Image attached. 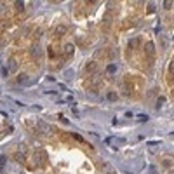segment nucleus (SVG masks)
Returning a JSON list of instances; mask_svg holds the SVG:
<instances>
[{
    "label": "nucleus",
    "instance_id": "f257e3e1",
    "mask_svg": "<svg viewBox=\"0 0 174 174\" xmlns=\"http://www.w3.org/2000/svg\"><path fill=\"white\" fill-rule=\"evenodd\" d=\"M30 54L33 56L35 59H37V57H40V56H42V47L38 45V44H33V45L30 47Z\"/></svg>",
    "mask_w": 174,
    "mask_h": 174
},
{
    "label": "nucleus",
    "instance_id": "f03ea898",
    "mask_svg": "<svg viewBox=\"0 0 174 174\" xmlns=\"http://www.w3.org/2000/svg\"><path fill=\"white\" fill-rule=\"evenodd\" d=\"M145 52H146V56L155 54V44H153V42H146L145 44Z\"/></svg>",
    "mask_w": 174,
    "mask_h": 174
},
{
    "label": "nucleus",
    "instance_id": "7ed1b4c3",
    "mask_svg": "<svg viewBox=\"0 0 174 174\" xmlns=\"http://www.w3.org/2000/svg\"><path fill=\"white\" fill-rule=\"evenodd\" d=\"M96 68H97V63L96 61H89L87 63V64H85V71H87V73H94V71H96Z\"/></svg>",
    "mask_w": 174,
    "mask_h": 174
},
{
    "label": "nucleus",
    "instance_id": "20e7f679",
    "mask_svg": "<svg viewBox=\"0 0 174 174\" xmlns=\"http://www.w3.org/2000/svg\"><path fill=\"white\" fill-rule=\"evenodd\" d=\"M117 64H115V63H110V64H108V66H106V75L108 77H111V75H115V73H117Z\"/></svg>",
    "mask_w": 174,
    "mask_h": 174
},
{
    "label": "nucleus",
    "instance_id": "39448f33",
    "mask_svg": "<svg viewBox=\"0 0 174 174\" xmlns=\"http://www.w3.org/2000/svg\"><path fill=\"white\" fill-rule=\"evenodd\" d=\"M73 52H75V45L70 42V44H64V54L66 56H73Z\"/></svg>",
    "mask_w": 174,
    "mask_h": 174
},
{
    "label": "nucleus",
    "instance_id": "423d86ee",
    "mask_svg": "<svg viewBox=\"0 0 174 174\" xmlns=\"http://www.w3.org/2000/svg\"><path fill=\"white\" fill-rule=\"evenodd\" d=\"M64 33H66V26H64V25H59V26L54 28V35H56V37H61V35H64Z\"/></svg>",
    "mask_w": 174,
    "mask_h": 174
},
{
    "label": "nucleus",
    "instance_id": "0eeeda50",
    "mask_svg": "<svg viewBox=\"0 0 174 174\" xmlns=\"http://www.w3.org/2000/svg\"><path fill=\"white\" fill-rule=\"evenodd\" d=\"M38 129H40V132H45V134H52V129H51V127H49L45 122H40V124H38Z\"/></svg>",
    "mask_w": 174,
    "mask_h": 174
},
{
    "label": "nucleus",
    "instance_id": "6e6552de",
    "mask_svg": "<svg viewBox=\"0 0 174 174\" xmlns=\"http://www.w3.org/2000/svg\"><path fill=\"white\" fill-rule=\"evenodd\" d=\"M122 92H124V96H125V97H131V96H132L131 85H129V84H124V87H122Z\"/></svg>",
    "mask_w": 174,
    "mask_h": 174
},
{
    "label": "nucleus",
    "instance_id": "1a4fd4ad",
    "mask_svg": "<svg viewBox=\"0 0 174 174\" xmlns=\"http://www.w3.org/2000/svg\"><path fill=\"white\" fill-rule=\"evenodd\" d=\"M106 99H108V101H117V99H118L117 92H115V90H110V92L106 94Z\"/></svg>",
    "mask_w": 174,
    "mask_h": 174
},
{
    "label": "nucleus",
    "instance_id": "9d476101",
    "mask_svg": "<svg viewBox=\"0 0 174 174\" xmlns=\"http://www.w3.org/2000/svg\"><path fill=\"white\" fill-rule=\"evenodd\" d=\"M110 23H111V12H106L103 18V25L104 26H110Z\"/></svg>",
    "mask_w": 174,
    "mask_h": 174
},
{
    "label": "nucleus",
    "instance_id": "9b49d317",
    "mask_svg": "<svg viewBox=\"0 0 174 174\" xmlns=\"http://www.w3.org/2000/svg\"><path fill=\"white\" fill-rule=\"evenodd\" d=\"M28 80V75L26 73H19V75H18V80H16V82L18 84H25Z\"/></svg>",
    "mask_w": 174,
    "mask_h": 174
},
{
    "label": "nucleus",
    "instance_id": "f8f14e48",
    "mask_svg": "<svg viewBox=\"0 0 174 174\" xmlns=\"http://www.w3.org/2000/svg\"><path fill=\"white\" fill-rule=\"evenodd\" d=\"M9 70H11V71H16V70H18V63H16V59H11V61H9Z\"/></svg>",
    "mask_w": 174,
    "mask_h": 174
},
{
    "label": "nucleus",
    "instance_id": "ddd939ff",
    "mask_svg": "<svg viewBox=\"0 0 174 174\" xmlns=\"http://www.w3.org/2000/svg\"><path fill=\"white\" fill-rule=\"evenodd\" d=\"M146 12H148V14L155 12V4H152V2H150V4H148V5H146Z\"/></svg>",
    "mask_w": 174,
    "mask_h": 174
},
{
    "label": "nucleus",
    "instance_id": "4468645a",
    "mask_svg": "<svg viewBox=\"0 0 174 174\" xmlns=\"http://www.w3.org/2000/svg\"><path fill=\"white\" fill-rule=\"evenodd\" d=\"M138 42H139V38H132V40L129 42V49H134L136 45H138Z\"/></svg>",
    "mask_w": 174,
    "mask_h": 174
},
{
    "label": "nucleus",
    "instance_id": "2eb2a0df",
    "mask_svg": "<svg viewBox=\"0 0 174 174\" xmlns=\"http://www.w3.org/2000/svg\"><path fill=\"white\" fill-rule=\"evenodd\" d=\"M16 9H18V11H21V12H23V11H25V4H23V2H19V0H18V2H16Z\"/></svg>",
    "mask_w": 174,
    "mask_h": 174
},
{
    "label": "nucleus",
    "instance_id": "dca6fc26",
    "mask_svg": "<svg viewBox=\"0 0 174 174\" xmlns=\"http://www.w3.org/2000/svg\"><path fill=\"white\" fill-rule=\"evenodd\" d=\"M169 73H171V75H174V61L169 63Z\"/></svg>",
    "mask_w": 174,
    "mask_h": 174
},
{
    "label": "nucleus",
    "instance_id": "f3484780",
    "mask_svg": "<svg viewBox=\"0 0 174 174\" xmlns=\"http://www.w3.org/2000/svg\"><path fill=\"white\" fill-rule=\"evenodd\" d=\"M166 101V97H159V101H157V108H160L162 106V103Z\"/></svg>",
    "mask_w": 174,
    "mask_h": 174
},
{
    "label": "nucleus",
    "instance_id": "a211bd4d",
    "mask_svg": "<svg viewBox=\"0 0 174 174\" xmlns=\"http://www.w3.org/2000/svg\"><path fill=\"white\" fill-rule=\"evenodd\" d=\"M164 7H166V9H171V7H172V2L166 0V2H164Z\"/></svg>",
    "mask_w": 174,
    "mask_h": 174
},
{
    "label": "nucleus",
    "instance_id": "6ab92c4d",
    "mask_svg": "<svg viewBox=\"0 0 174 174\" xmlns=\"http://www.w3.org/2000/svg\"><path fill=\"white\" fill-rule=\"evenodd\" d=\"M71 138H75L77 141H84V139H82V136H78V134H75V132H73V134H71Z\"/></svg>",
    "mask_w": 174,
    "mask_h": 174
},
{
    "label": "nucleus",
    "instance_id": "aec40b11",
    "mask_svg": "<svg viewBox=\"0 0 174 174\" xmlns=\"http://www.w3.org/2000/svg\"><path fill=\"white\" fill-rule=\"evenodd\" d=\"M5 157H4V155H0V166H5Z\"/></svg>",
    "mask_w": 174,
    "mask_h": 174
},
{
    "label": "nucleus",
    "instance_id": "412c9836",
    "mask_svg": "<svg viewBox=\"0 0 174 174\" xmlns=\"http://www.w3.org/2000/svg\"><path fill=\"white\" fill-rule=\"evenodd\" d=\"M139 120H141V122H146V120H148V117H146V115H141V117H139Z\"/></svg>",
    "mask_w": 174,
    "mask_h": 174
}]
</instances>
